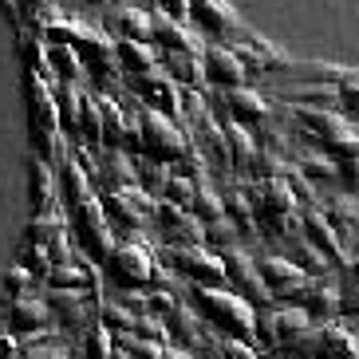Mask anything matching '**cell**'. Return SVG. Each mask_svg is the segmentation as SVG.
Returning a JSON list of instances; mask_svg holds the SVG:
<instances>
[{
  "label": "cell",
  "instance_id": "cell-1",
  "mask_svg": "<svg viewBox=\"0 0 359 359\" xmlns=\"http://www.w3.org/2000/svg\"><path fill=\"white\" fill-rule=\"evenodd\" d=\"M194 308L198 316H205L217 332L225 336H237V339H253L257 332V316H253V304L245 296L229 292V288H205V285H194Z\"/></svg>",
  "mask_w": 359,
  "mask_h": 359
},
{
  "label": "cell",
  "instance_id": "cell-2",
  "mask_svg": "<svg viewBox=\"0 0 359 359\" xmlns=\"http://www.w3.org/2000/svg\"><path fill=\"white\" fill-rule=\"evenodd\" d=\"M67 222H72V233H75V241H79L87 261H107V257H111L115 237H111V222H107L103 201L99 198L67 205Z\"/></svg>",
  "mask_w": 359,
  "mask_h": 359
},
{
  "label": "cell",
  "instance_id": "cell-3",
  "mask_svg": "<svg viewBox=\"0 0 359 359\" xmlns=\"http://www.w3.org/2000/svg\"><path fill=\"white\" fill-rule=\"evenodd\" d=\"M138 130H142V150H138V154H147V158H154V162L190 158V142H186V135H182L162 111H154V107H142Z\"/></svg>",
  "mask_w": 359,
  "mask_h": 359
},
{
  "label": "cell",
  "instance_id": "cell-4",
  "mask_svg": "<svg viewBox=\"0 0 359 359\" xmlns=\"http://www.w3.org/2000/svg\"><path fill=\"white\" fill-rule=\"evenodd\" d=\"M162 261L170 269H178L182 276H190L194 285H205V288L225 285V261L217 253H210L205 245H166Z\"/></svg>",
  "mask_w": 359,
  "mask_h": 359
},
{
  "label": "cell",
  "instance_id": "cell-5",
  "mask_svg": "<svg viewBox=\"0 0 359 359\" xmlns=\"http://www.w3.org/2000/svg\"><path fill=\"white\" fill-rule=\"evenodd\" d=\"M158 210V198L147 194L142 186H130V190H115V194H103V213L111 229L118 233H138L142 222H150Z\"/></svg>",
  "mask_w": 359,
  "mask_h": 359
},
{
  "label": "cell",
  "instance_id": "cell-6",
  "mask_svg": "<svg viewBox=\"0 0 359 359\" xmlns=\"http://www.w3.org/2000/svg\"><path fill=\"white\" fill-rule=\"evenodd\" d=\"M107 273H111V280L123 285V288H147L150 280H158V264H154V257H150L138 241H127V245H115V249H111Z\"/></svg>",
  "mask_w": 359,
  "mask_h": 359
},
{
  "label": "cell",
  "instance_id": "cell-7",
  "mask_svg": "<svg viewBox=\"0 0 359 359\" xmlns=\"http://www.w3.org/2000/svg\"><path fill=\"white\" fill-rule=\"evenodd\" d=\"M222 261H225V285H233V292L245 296L249 304H261V300H269L264 276H261V269H257L253 257H249V253H237V249H225Z\"/></svg>",
  "mask_w": 359,
  "mask_h": 359
},
{
  "label": "cell",
  "instance_id": "cell-8",
  "mask_svg": "<svg viewBox=\"0 0 359 359\" xmlns=\"http://www.w3.org/2000/svg\"><path fill=\"white\" fill-rule=\"evenodd\" d=\"M292 205H296L292 190H288L285 182H276V178L264 182L261 190H257V198H253V213L269 225V233H285L288 225H292Z\"/></svg>",
  "mask_w": 359,
  "mask_h": 359
},
{
  "label": "cell",
  "instance_id": "cell-9",
  "mask_svg": "<svg viewBox=\"0 0 359 359\" xmlns=\"http://www.w3.org/2000/svg\"><path fill=\"white\" fill-rule=\"evenodd\" d=\"M91 182H95V190H103V194L130 190V186H138V178H135V158H127V150L107 147L103 154H99V162H95V174H91Z\"/></svg>",
  "mask_w": 359,
  "mask_h": 359
},
{
  "label": "cell",
  "instance_id": "cell-10",
  "mask_svg": "<svg viewBox=\"0 0 359 359\" xmlns=\"http://www.w3.org/2000/svg\"><path fill=\"white\" fill-rule=\"evenodd\" d=\"M154 222L162 225V233H166L170 245H201V241H205V225H201L190 210L174 205V201H158Z\"/></svg>",
  "mask_w": 359,
  "mask_h": 359
},
{
  "label": "cell",
  "instance_id": "cell-11",
  "mask_svg": "<svg viewBox=\"0 0 359 359\" xmlns=\"http://www.w3.org/2000/svg\"><path fill=\"white\" fill-rule=\"evenodd\" d=\"M257 269H261V276H264L269 296H300V288L308 285L304 269L292 264V261H285V257H264Z\"/></svg>",
  "mask_w": 359,
  "mask_h": 359
},
{
  "label": "cell",
  "instance_id": "cell-12",
  "mask_svg": "<svg viewBox=\"0 0 359 359\" xmlns=\"http://www.w3.org/2000/svg\"><path fill=\"white\" fill-rule=\"evenodd\" d=\"M127 87L135 91L138 99L147 107H154V111H178V91H174V79H166V75L158 72H142V75H130Z\"/></svg>",
  "mask_w": 359,
  "mask_h": 359
},
{
  "label": "cell",
  "instance_id": "cell-13",
  "mask_svg": "<svg viewBox=\"0 0 359 359\" xmlns=\"http://www.w3.org/2000/svg\"><path fill=\"white\" fill-rule=\"evenodd\" d=\"M48 308L60 316L64 327H79V332L91 327V300L83 292H75V288H52L48 292Z\"/></svg>",
  "mask_w": 359,
  "mask_h": 359
},
{
  "label": "cell",
  "instance_id": "cell-14",
  "mask_svg": "<svg viewBox=\"0 0 359 359\" xmlns=\"http://www.w3.org/2000/svg\"><path fill=\"white\" fill-rule=\"evenodd\" d=\"M48 285L52 288H75V292H95L99 285V273L91 261H79V253L64 264H52L48 269Z\"/></svg>",
  "mask_w": 359,
  "mask_h": 359
},
{
  "label": "cell",
  "instance_id": "cell-15",
  "mask_svg": "<svg viewBox=\"0 0 359 359\" xmlns=\"http://www.w3.org/2000/svg\"><path fill=\"white\" fill-rule=\"evenodd\" d=\"M83 83H60V95H55V111H60V130L67 138L79 142V115H83Z\"/></svg>",
  "mask_w": 359,
  "mask_h": 359
},
{
  "label": "cell",
  "instance_id": "cell-16",
  "mask_svg": "<svg viewBox=\"0 0 359 359\" xmlns=\"http://www.w3.org/2000/svg\"><path fill=\"white\" fill-rule=\"evenodd\" d=\"M115 64L127 75H142V72H154V67H158V52L142 40H118L115 43Z\"/></svg>",
  "mask_w": 359,
  "mask_h": 359
},
{
  "label": "cell",
  "instance_id": "cell-17",
  "mask_svg": "<svg viewBox=\"0 0 359 359\" xmlns=\"http://www.w3.org/2000/svg\"><path fill=\"white\" fill-rule=\"evenodd\" d=\"M304 237L312 245H316L324 257H332V261H344V245H339V237H336V225L327 222L324 213H304Z\"/></svg>",
  "mask_w": 359,
  "mask_h": 359
},
{
  "label": "cell",
  "instance_id": "cell-18",
  "mask_svg": "<svg viewBox=\"0 0 359 359\" xmlns=\"http://www.w3.org/2000/svg\"><path fill=\"white\" fill-rule=\"evenodd\" d=\"M48 67H52V75L60 83H83L87 79V67L72 43H52L48 48Z\"/></svg>",
  "mask_w": 359,
  "mask_h": 359
},
{
  "label": "cell",
  "instance_id": "cell-19",
  "mask_svg": "<svg viewBox=\"0 0 359 359\" xmlns=\"http://www.w3.org/2000/svg\"><path fill=\"white\" fill-rule=\"evenodd\" d=\"M166 336H174L182 348H194L201 339V327H198V308H186V304H174L166 312Z\"/></svg>",
  "mask_w": 359,
  "mask_h": 359
},
{
  "label": "cell",
  "instance_id": "cell-20",
  "mask_svg": "<svg viewBox=\"0 0 359 359\" xmlns=\"http://www.w3.org/2000/svg\"><path fill=\"white\" fill-rule=\"evenodd\" d=\"M296 300H304V312L312 320H324V316H336L339 312V292L327 285H304Z\"/></svg>",
  "mask_w": 359,
  "mask_h": 359
},
{
  "label": "cell",
  "instance_id": "cell-21",
  "mask_svg": "<svg viewBox=\"0 0 359 359\" xmlns=\"http://www.w3.org/2000/svg\"><path fill=\"white\" fill-rule=\"evenodd\" d=\"M201 67H205V79H213V83H225V87L241 83V64L229 52H222V48H210Z\"/></svg>",
  "mask_w": 359,
  "mask_h": 359
},
{
  "label": "cell",
  "instance_id": "cell-22",
  "mask_svg": "<svg viewBox=\"0 0 359 359\" xmlns=\"http://www.w3.org/2000/svg\"><path fill=\"white\" fill-rule=\"evenodd\" d=\"M99 107H103V142L99 147L123 150V138H127V107L111 103V99H99Z\"/></svg>",
  "mask_w": 359,
  "mask_h": 359
},
{
  "label": "cell",
  "instance_id": "cell-23",
  "mask_svg": "<svg viewBox=\"0 0 359 359\" xmlns=\"http://www.w3.org/2000/svg\"><path fill=\"white\" fill-rule=\"evenodd\" d=\"M43 324H48V304L32 300V296H20L16 308H12V327L16 332H40Z\"/></svg>",
  "mask_w": 359,
  "mask_h": 359
},
{
  "label": "cell",
  "instance_id": "cell-24",
  "mask_svg": "<svg viewBox=\"0 0 359 359\" xmlns=\"http://www.w3.org/2000/svg\"><path fill=\"white\" fill-rule=\"evenodd\" d=\"M107 24H111V28H115V32L123 36V40H142V43H147L150 36H154V24H150L138 8H123V12H115V20H107Z\"/></svg>",
  "mask_w": 359,
  "mask_h": 359
},
{
  "label": "cell",
  "instance_id": "cell-25",
  "mask_svg": "<svg viewBox=\"0 0 359 359\" xmlns=\"http://www.w3.org/2000/svg\"><path fill=\"white\" fill-rule=\"evenodd\" d=\"M135 178H138V186H142L147 194L162 198L170 170H166V162H154V158H147V154H138V158H135Z\"/></svg>",
  "mask_w": 359,
  "mask_h": 359
},
{
  "label": "cell",
  "instance_id": "cell-26",
  "mask_svg": "<svg viewBox=\"0 0 359 359\" xmlns=\"http://www.w3.org/2000/svg\"><path fill=\"white\" fill-rule=\"evenodd\" d=\"M32 194H36V210L48 213L55 201V178H52V162L36 158L32 162Z\"/></svg>",
  "mask_w": 359,
  "mask_h": 359
},
{
  "label": "cell",
  "instance_id": "cell-27",
  "mask_svg": "<svg viewBox=\"0 0 359 359\" xmlns=\"http://www.w3.org/2000/svg\"><path fill=\"white\" fill-rule=\"evenodd\" d=\"M316 355L324 359H351L355 355V339L348 332H339V327H324L316 339Z\"/></svg>",
  "mask_w": 359,
  "mask_h": 359
},
{
  "label": "cell",
  "instance_id": "cell-28",
  "mask_svg": "<svg viewBox=\"0 0 359 359\" xmlns=\"http://www.w3.org/2000/svg\"><path fill=\"white\" fill-rule=\"evenodd\" d=\"M190 213L198 217L201 225H205V222H217V217H225V201L217 198V194H213L210 186H201V182H194V201H190Z\"/></svg>",
  "mask_w": 359,
  "mask_h": 359
},
{
  "label": "cell",
  "instance_id": "cell-29",
  "mask_svg": "<svg viewBox=\"0 0 359 359\" xmlns=\"http://www.w3.org/2000/svg\"><path fill=\"white\" fill-rule=\"evenodd\" d=\"M115 348V339H111V327L103 324H91L87 332H79V355L83 359H107Z\"/></svg>",
  "mask_w": 359,
  "mask_h": 359
},
{
  "label": "cell",
  "instance_id": "cell-30",
  "mask_svg": "<svg viewBox=\"0 0 359 359\" xmlns=\"http://www.w3.org/2000/svg\"><path fill=\"white\" fill-rule=\"evenodd\" d=\"M79 142H87V147H99V142H103V107H99V99H87L83 103V115H79Z\"/></svg>",
  "mask_w": 359,
  "mask_h": 359
},
{
  "label": "cell",
  "instance_id": "cell-31",
  "mask_svg": "<svg viewBox=\"0 0 359 359\" xmlns=\"http://www.w3.org/2000/svg\"><path fill=\"white\" fill-rule=\"evenodd\" d=\"M225 217L237 225V233H253V225H257L253 201L245 198V194H229V198H225Z\"/></svg>",
  "mask_w": 359,
  "mask_h": 359
},
{
  "label": "cell",
  "instance_id": "cell-32",
  "mask_svg": "<svg viewBox=\"0 0 359 359\" xmlns=\"http://www.w3.org/2000/svg\"><path fill=\"white\" fill-rule=\"evenodd\" d=\"M99 320H103V327H111V336H123L135 327L138 312H130L127 304H99Z\"/></svg>",
  "mask_w": 359,
  "mask_h": 359
},
{
  "label": "cell",
  "instance_id": "cell-33",
  "mask_svg": "<svg viewBox=\"0 0 359 359\" xmlns=\"http://www.w3.org/2000/svg\"><path fill=\"white\" fill-rule=\"evenodd\" d=\"M162 201H174V205H182V210H190L194 182L186 178V174H170V178H166V190H162Z\"/></svg>",
  "mask_w": 359,
  "mask_h": 359
},
{
  "label": "cell",
  "instance_id": "cell-34",
  "mask_svg": "<svg viewBox=\"0 0 359 359\" xmlns=\"http://www.w3.org/2000/svg\"><path fill=\"white\" fill-rule=\"evenodd\" d=\"M118 348H127L135 359H162V348H166V344H158V339H142V336H130V332H123V336H118Z\"/></svg>",
  "mask_w": 359,
  "mask_h": 359
},
{
  "label": "cell",
  "instance_id": "cell-35",
  "mask_svg": "<svg viewBox=\"0 0 359 359\" xmlns=\"http://www.w3.org/2000/svg\"><path fill=\"white\" fill-rule=\"evenodd\" d=\"M170 75L174 79H186V83H198L201 75H205V67L198 60H190L186 52H178V55H170Z\"/></svg>",
  "mask_w": 359,
  "mask_h": 359
},
{
  "label": "cell",
  "instance_id": "cell-36",
  "mask_svg": "<svg viewBox=\"0 0 359 359\" xmlns=\"http://www.w3.org/2000/svg\"><path fill=\"white\" fill-rule=\"evenodd\" d=\"M205 241H210V245H222V249H229V245L237 241V225H233L229 217L205 222Z\"/></svg>",
  "mask_w": 359,
  "mask_h": 359
},
{
  "label": "cell",
  "instance_id": "cell-37",
  "mask_svg": "<svg viewBox=\"0 0 359 359\" xmlns=\"http://www.w3.org/2000/svg\"><path fill=\"white\" fill-rule=\"evenodd\" d=\"M229 107H233V115L237 118H261V99L253 95V91H233L229 95Z\"/></svg>",
  "mask_w": 359,
  "mask_h": 359
},
{
  "label": "cell",
  "instance_id": "cell-38",
  "mask_svg": "<svg viewBox=\"0 0 359 359\" xmlns=\"http://www.w3.org/2000/svg\"><path fill=\"white\" fill-rule=\"evenodd\" d=\"M225 135H229L233 162H237V166H249V162H253V142H249V135H245V130H237V127H229Z\"/></svg>",
  "mask_w": 359,
  "mask_h": 359
},
{
  "label": "cell",
  "instance_id": "cell-39",
  "mask_svg": "<svg viewBox=\"0 0 359 359\" xmlns=\"http://www.w3.org/2000/svg\"><path fill=\"white\" fill-rule=\"evenodd\" d=\"M154 36H158L162 43H170V48H178V52H186V48H190V40L182 36V28H174L170 20H154Z\"/></svg>",
  "mask_w": 359,
  "mask_h": 359
},
{
  "label": "cell",
  "instance_id": "cell-40",
  "mask_svg": "<svg viewBox=\"0 0 359 359\" xmlns=\"http://www.w3.org/2000/svg\"><path fill=\"white\" fill-rule=\"evenodd\" d=\"M222 351H225V359H253V351L245 348V339H237V336H225Z\"/></svg>",
  "mask_w": 359,
  "mask_h": 359
},
{
  "label": "cell",
  "instance_id": "cell-41",
  "mask_svg": "<svg viewBox=\"0 0 359 359\" xmlns=\"http://www.w3.org/2000/svg\"><path fill=\"white\" fill-rule=\"evenodd\" d=\"M339 300H344L351 312H359V288H351V292H348V296H339Z\"/></svg>",
  "mask_w": 359,
  "mask_h": 359
},
{
  "label": "cell",
  "instance_id": "cell-42",
  "mask_svg": "<svg viewBox=\"0 0 359 359\" xmlns=\"http://www.w3.org/2000/svg\"><path fill=\"white\" fill-rule=\"evenodd\" d=\"M162 359H190L186 348H162Z\"/></svg>",
  "mask_w": 359,
  "mask_h": 359
},
{
  "label": "cell",
  "instance_id": "cell-43",
  "mask_svg": "<svg viewBox=\"0 0 359 359\" xmlns=\"http://www.w3.org/2000/svg\"><path fill=\"white\" fill-rule=\"evenodd\" d=\"M24 285H28V273H12L8 276V288H24Z\"/></svg>",
  "mask_w": 359,
  "mask_h": 359
},
{
  "label": "cell",
  "instance_id": "cell-44",
  "mask_svg": "<svg viewBox=\"0 0 359 359\" xmlns=\"http://www.w3.org/2000/svg\"><path fill=\"white\" fill-rule=\"evenodd\" d=\"M107 359H135V355H130L127 348H111V355H107Z\"/></svg>",
  "mask_w": 359,
  "mask_h": 359
},
{
  "label": "cell",
  "instance_id": "cell-45",
  "mask_svg": "<svg viewBox=\"0 0 359 359\" xmlns=\"http://www.w3.org/2000/svg\"><path fill=\"white\" fill-rule=\"evenodd\" d=\"M162 4H166L170 12H182V0H162Z\"/></svg>",
  "mask_w": 359,
  "mask_h": 359
}]
</instances>
